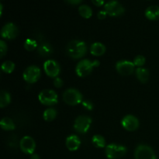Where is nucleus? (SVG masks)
Masks as SVG:
<instances>
[{"mask_svg":"<svg viewBox=\"0 0 159 159\" xmlns=\"http://www.w3.org/2000/svg\"><path fill=\"white\" fill-rule=\"evenodd\" d=\"M0 126L4 130H12L15 129V124L13 120L9 117H4L0 122Z\"/></svg>","mask_w":159,"mask_h":159,"instance_id":"20","label":"nucleus"},{"mask_svg":"<svg viewBox=\"0 0 159 159\" xmlns=\"http://www.w3.org/2000/svg\"><path fill=\"white\" fill-rule=\"evenodd\" d=\"M105 153L108 159L120 158L127 153V148L120 144H110L106 147Z\"/></svg>","mask_w":159,"mask_h":159,"instance_id":"4","label":"nucleus"},{"mask_svg":"<svg viewBox=\"0 0 159 159\" xmlns=\"http://www.w3.org/2000/svg\"><path fill=\"white\" fill-rule=\"evenodd\" d=\"M41 75V71H40V68L36 65H30V66L27 67L23 71V78L29 84H33L37 82L39 80Z\"/></svg>","mask_w":159,"mask_h":159,"instance_id":"6","label":"nucleus"},{"mask_svg":"<svg viewBox=\"0 0 159 159\" xmlns=\"http://www.w3.org/2000/svg\"><path fill=\"white\" fill-rule=\"evenodd\" d=\"M135 65L134 62L127 60L119 61L116 64V69L122 75H130L134 71Z\"/></svg>","mask_w":159,"mask_h":159,"instance_id":"11","label":"nucleus"},{"mask_svg":"<svg viewBox=\"0 0 159 159\" xmlns=\"http://www.w3.org/2000/svg\"><path fill=\"white\" fill-rule=\"evenodd\" d=\"M137 79L142 83H146L149 79V71L147 68H138L135 71Z\"/></svg>","mask_w":159,"mask_h":159,"instance_id":"18","label":"nucleus"},{"mask_svg":"<svg viewBox=\"0 0 159 159\" xmlns=\"http://www.w3.org/2000/svg\"><path fill=\"white\" fill-rule=\"evenodd\" d=\"M82 106L84 108H85L88 110H93V103L89 100H85L82 102Z\"/></svg>","mask_w":159,"mask_h":159,"instance_id":"29","label":"nucleus"},{"mask_svg":"<svg viewBox=\"0 0 159 159\" xmlns=\"http://www.w3.org/2000/svg\"><path fill=\"white\" fill-rule=\"evenodd\" d=\"M99 65V61L97 60L93 61L89 60V59L82 60L76 65L75 72L79 77H86L89 75L91 74L92 71H93V68L98 67Z\"/></svg>","mask_w":159,"mask_h":159,"instance_id":"2","label":"nucleus"},{"mask_svg":"<svg viewBox=\"0 0 159 159\" xmlns=\"http://www.w3.org/2000/svg\"><path fill=\"white\" fill-rule=\"evenodd\" d=\"M43 70L45 74L50 78H57L60 74L61 68L59 64L54 60H48L43 64Z\"/></svg>","mask_w":159,"mask_h":159,"instance_id":"10","label":"nucleus"},{"mask_svg":"<svg viewBox=\"0 0 159 159\" xmlns=\"http://www.w3.org/2000/svg\"><path fill=\"white\" fill-rule=\"evenodd\" d=\"M20 148L22 152L27 155H32L34 153L36 148V143L34 138L30 136H25L20 140Z\"/></svg>","mask_w":159,"mask_h":159,"instance_id":"13","label":"nucleus"},{"mask_svg":"<svg viewBox=\"0 0 159 159\" xmlns=\"http://www.w3.org/2000/svg\"><path fill=\"white\" fill-rule=\"evenodd\" d=\"M122 127L128 131H134L139 127V120L133 115H127L121 120Z\"/></svg>","mask_w":159,"mask_h":159,"instance_id":"14","label":"nucleus"},{"mask_svg":"<svg viewBox=\"0 0 159 159\" xmlns=\"http://www.w3.org/2000/svg\"><path fill=\"white\" fill-rule=\"evenodd\" d=\"M10 102V94H9L8 92L2 90V91L1 92V94H0V107H1V108H4V107H7Z\"/></svg>","mask_w":159,"mask_h":159,"instance_id":"23","label":"nucleus"},{"mask_svg":"<svg viewBox=\"0 0 159 159\" xmlns=\"http://www.w3.org/2000/svg\"><path fill=\"white\" fill-rule=\"evenodd\" d=\"M38 50V53L40 55L43 56V57H48L50 56L53 52V48L51 44L48 43H42L37 48Z\"/></svg>","mask_w":159,"mask_h":159,"instance_id":"19","label":"nucleus"},{"mask_svg":"<svg viewBox=\"0 0 159 159\" xmlns=\"http://www.w3.org/2000/svg\"><path fill=\"white\" fill-rule=\"evenodd\" d=\"M92 124V119L87 116H79L75 119L74 128L78 133L85 134L89 131Z\"/></svg>","mask_w":159,"mask_h":159,"instance_id":"9","label":"nucleus"},{"mask_svg":"<svg viewBox=\"0 0 159 159\" xmlns=\"http://www.w3.org/2000/svg\"><path fill=\"white\" fill-rule=\"evenodd\" d=\"M0 9H1V16H2V5L0 4Z\"/></svg>","mask_w":159,"mask_h":159,"instance_id":"35","label":"nucleus"},{"mask_svg":"<svg viewBox=\"0 0 159 159\" xmlns=\"http://www.w3.org/2000/svg\"><path fill=\"white\" fill-rule=\"evenodd\" d=\"M57 110L54 108H49L47 109L46 110L44 111L43 114V119L45 120L48 122H51V121L54 120V119L57 116Z\"/></svg>","mask_w":159,"mask_h":159,"instance_id":"24","label":"nucleus"},{"mask_svg":"<svg viewBox=\"0 0 159 159\" xmlns=\"http://www.w3.org/2000/svg\"><path fill=\"white\" fill-rule=\"evenodd\" d=\"M87 51L86 44L82 40H73L67 46V53L73 59H80L85 55Z\"/></svg>","mask_w":159,"mask_h":159,"instance_id":"1","label":"nucleus"},{"mask_svg":"<svg viewBox=\"0 0 159 159\" xmlns=\"http://www.w3.org/2000/svg\"><path fill=\"white\" fill-rule=\"evenodd\" d=\"M107 13L105 10H101L98 12L97 17L99 19V20H104V19L107 17Z\"/></svg>","mask_w":159,"mask_h":159,"instance_id":"31","label":"nucleus"},{"mask_svg":"<svg viewBox=\"0 0 159 159\" xmlns=\"http://www.w3.org/2000/svg\"><path fill=\"white\" fill-rule=\"evenodd\" d=\"M30 159H40V158L39 156V155L34 153L30 155Z\"/></svg>","mask_w":159,"mask_h":159,"instance_id":"34","label":"nucleus"},{"mask_svg":"<svg viewBox=\"0 0 159 159\" xmlns=\"http://www.w3.org/2000/svg\"><path fill=\"white\" fill-rule=\"evenodd\" d=\"M19 30L17 26L12 23H8L3 26L1 30V37L6 40H12L17 37Z\"/></svg>","mask_w":159,"mask_h":159,"instance_id":"12","label":"nucleus"},{"mask_svg":"<svg viewBox=\"0 0 159 159\" xmlns=\"http://www.w3.org/2000/svg\"><path fill=\"white\" fill-rule=\"evenodd\" d=\"M104 10L107 12V15L114 17L120 16L125 12V9L124 8V6L116 0H112V1L106 3L104 6Z\"/></svg>","mask_w":159,"mask_h":159,"instance_id":"7","label":"nucleus"},{"mask_svg":"<svg viewBox=\"0 0 159 159\" xmlns=\"http://www.w3.org/2000/svg\"><path fill=\"white\" fill-rule=\"evenodd\" d=\"M107 48L103 43L100 42H95L91 45L90 48V52L94 56H102L106 53Z\"/></svg>","mask_w":159,"mask_h":159,"instance_id":"16","label":"nucleus"},{"mask_svg":"<svg viewBox=\"0 0 159 159\" xmlns=\"http://www.w3.org/2000/svg\"><path fill=\"white\" fill-rule=\"evenodd\" d=\"M68 3L71 5H78L82 1V0H66Z\"/></svg>","mask_w":159,"mask_h":159,"instance_id":"33","label":"nucleus"},{"mask_svg":"<svg viewBox=\"0 0 159 159\" xmlns=\"http://www.w3.org/2000/svg\"><path fill=\"white\" fill-rule=\"evenodd\" d=\"M38 99L40 102L45 106H54L57 103L58 97L54 90L43 89L39 93Z\"/></svg>","mask_w":159,"mask_h":159,"instance_id":"5","label":"nucleus"},{"mask_svg":"<svg viewBox=\"0 0 159 159\" xmlns=\"http://www.w3.org/2000/svg\"><path fill=\"white\" fill-rule=\"evenodd\" d=\"M92 143L97 148H103L106 147V139L102 135H94L92 138Z\"/></svg>","mask_w":159,"mask_h":159,"instance_id":"21","label":"nucleus"},{"mask_svg":"<svg viewBox=\"0 0 159 159\" xmlns=\"http://www.w3.org/2000/svg\"><path fill=\"white\" fill-rule=\"evenodd\" d=\"M135 159H156V155L153 149L146 144H140L134 152Z\"/></svg>","mask_w":159,"mask_h":159,"instance_id":"8","label":"nucleus"},{"mask_svg":"<svg viewBox=\"0 0 159 159\" xmlns=\"http://www.w3.org/2000/svg\"><path fill=\"white\" fill-rule=\"evenodd\" d=\"M63 84H64L63 80H62L61 78L57 77L54 79V86L57 87V88H61V87L63 85Z\"/></svg>","mask_w":159,"mask_h":159,"instance_id":"30","label":"nucleus"},{"mask_svg":"<svg viewBox=\"0 0 159 159\" xmlns=\"http://www.w3.org/2000/svg\"><path fill=\"white\" fill-rule=\"evenodd\" d=\"M145 16L150 20H159V6H151L145 10Z\"/></svg>","mask_w":159,"mask_h":159,"instance_id":"17","label":"nucleus"},{"mask_svg":"<svg viewBox=\"0 0 159 159\" xmlns=\"http://www.w3.org/2000/svg\"><path fill=\"white\" fill-rule=\"evenodd\" d=\"M67 148L71 152H75L79 148L81 145V140L78 136L71 134L66 138L65 141Z\"/></svg>","mask_w":159,"mask_h":159,"instance_id":"15","label":"nucleus"},{"mask_svg":"<svg viewBox=\"0 0 159 159\" xmlns=\"http://www.w3.org/2000/svg\"><path fill=\"white\" fill-rule=\"evenodd\" d=\"M82 94L76 89H68L63 93L65 102L70 106H76L82 102Z\"/></svg>","mask_w":159,"mask_h":159,"instance_id":"3","label":"nucleus"},{"mask_svg":"<svg viewBox=\"0 0 159 159\" xmlns=\"http://www.w3.org/2000/svg\"><path fill=\"white\" fill-rule=\"evenodd\" d=\"M0 52H1V57H3L7 52V45L2 40H0Z\"/></svg>","mask_w":159,"mask_h":159,"instance_id":"28","label":"nucleus"},{"mask_svg":"<svg viewBox=\"0 0 159 159\" xmlns=\"http://www.w3.org/2000/svg\"><path fill=\"white\" fill-rule=\"evenodd\" d=\"M24 48L26 51H34L37 48H38V44H37V41L34 39L28 38L25 40L24 42Z\"/></svg>","mask_w":159,"mask_h":159,"instance_id":"26","label":"nucleus"},{"mask_svg":"<svg viewBox=\"0 0 159 159\" xmlns=\"http://www.w3.org/2000/svg\"><path fill=\"white\" fill-rule=\"evenodd\" d=\"M93 4L96 6H101L102 5H104V2L105 0H92Z\"/></svg>","mask_w":159,"mask_h":159,"instance_id":"32","label":"nucleus"},{"mask_svg":"<svg viewBox=\"0 0 159 159\" xmlns=\"http://www.w3.org/2000/svg\"><path fill=\"white\" fill-rule=\"evenodd\" d=\"M79 12L85 19H89L93 16V9L87 5H82L79 8Z\"/></svg>","mask_w":159,"mask_h":159,"instance_id":"22","label":"nucleus"},{"mask_svg":"<svg viewBox=\"0 0 159 159\" xmlns=\"http://www.w3.org/2000/svg\"><path fill=\"white\" fill-rule=\"evenodd\" d=\"M146 59L145 57L143 55H138L137 57H134V64L135 66L138 67V68H141L143 65L145 64Z\"/></svg>","mask_w":159,"mask_h":159,"instance_id":"27","label":"nucleus"},{"mask_svg":"<svg viewBox=\"0 0 159 159\" xmlns=\"http://www.w3.org/2000/svg\"><path fill=\"white\" fill-rule=\"evenodd\" d=\"M15 69V64L11 61H6L2 65V70L5 73L11 74Z\"/></svg>","mask_w":159,"mask_h":159,"instance_id":"25","label":"nucleus"}]
</instances>
